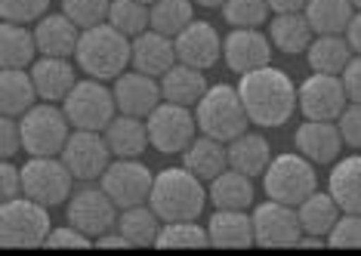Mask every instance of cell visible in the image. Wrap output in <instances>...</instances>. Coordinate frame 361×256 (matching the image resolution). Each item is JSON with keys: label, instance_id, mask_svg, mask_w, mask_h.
Masks as SVG:
<instances>
[{"label": "cell", "instance_id": "1", "mask_svg": "<svg viewBox=\"0 0 361 256\" xmlns=\"http://www.w3.org/2000/svg\"><path fill=\"white\" fill-rule=\"evenodd\" d=\"M238 93H241L250 123L266 130L284 127L293 118V111H300V87H293V80L275 65L241 74Z\"/></svg>", "mask_w": 361, "mask_h": 256}, {"label": "cell", "instance_id": "2", "mask_svg": "<svg viewBox=\"0 0 361 256\" xmlns=\"http://www.w3.org/2000/svg\"><path fill=\"white\" fill-rule=\"evenodd\" d=\"M75 59L87 78L118 80L121 74L127 71V65L133 62V40L127 35H121L114 25L102 22V25H96V28L80 31V44H78Z\"/></svg>", "mask_w": 361, "mask_h": 256}, {"label": "cell", "instance_id": "3", "mask_svg": "<svg viewBox=\"0 0 361 256\" xmlns=\"http://www.w3.org/2000/svg\"><path fill=\"white\" fill-rule=\"evenodd\" d=\"M207 188L204 179H198L185 167H167L154 176L152 185V210L164 222H179V219H198L207 204Z\"/></svg>", "mask_w": 361, "mask_h": 256}, {"label": "cell", "instance_id": "4", "mask_svg": "<svg viewBox=\"0 0 361 256\" xmlns=\"http://www.w3.org/2000/svg\"><path fill=\"white\" fill-rule=\"evenodd\" d=\"M195 118H198V130L204 136H213L226 145L241 133H247L250 127L241 93H238V87L228 84H213L201 102L195 105Z\"/></svg>", "mask_w": 361, "mask_h": 256}, {"label": "cell", "instance_id": "5", "mask_svg": "<svg viewBox=\"0 0 361 256\" xmlns=\"http://www.w3.org/2000/svg\"><path fill=\"white\" fill-rule=\"evenodd\" d=\"M50 207L19 195L0 204V244L10 250H35L50 238Z\"/></svg>", "mask_w": 361, "mask_h": 256}, {"label": "cell", "instance_id": "6", "mask_svg": "<svg viewBox=\"0 0 361 256\" xmlns=\"http://www.w3.org/2000/svg\"><path fill=\"white\" fill-rule=\"evenodd\" d=\"M262 188H266V197H272V201L300 207L312 192H318L315 164L302 158L300 152L275 154L272 164L262 173Z\"/></svg>", "mask_w": 361, "mask_h": 256}, {"label": "cell", "instance_id": "7", "mask_svg": "<svg viewBox=\"0 0 361 256\" xmlns=\"http://www.w3.org/2000/svg\"><path fill=\"white\" fill-rule=\"evenodd\" d=\"M19 127H22V145H25L31 158H56V154H62L71 130H75L65 109H56V102H40L35 109H28L19 118Z\"/></svg>", "mask_w": 361, "mask_h": 256}, {"label": "cell", "instance_id": "8", "mask_svg": "<svg viewBox=\"0 0 361 256\" xmlns=\"http://www.w3.org/2000/svg\"><path fill=\"white\" fill-rule=\"evenodd\" d=\"M62 109L75 130H96V133H102L114 121V114H118V102H114V90L105 87V80L87 78V80H78L75 90L65 96Z\"/></svg>", "mask_w": 361, "mask_h": 256}, {"label": "cell", "instance_id": "9", "mask_svg": "<svg viewBox=\"0 0 361 256\" xmlns=\"http://www.w3.org/2000/svg\"><path fill=\"white\" fill-rule=\"evenodd\" d=\"M71 183L75 176L59 154L56 158H28V164L22 167V195H28L31 201L44 204V207L68 204Z\"/></svg>", "mask_w": 361, "mask_h": 256}, {"label": "cell", "instance_id": "10", "mask_svg": "<svg viewBox=\"0 0 361 256\" xmlns=\"http://www.w3.org/2000/svg\"><path fill=\"white\" fill-rule=\"evenodd\" d=\"M149 139H152V148H158L161 154H183L188 145H192L195 133L198 130V118H195L192 109L185 105H176V102H161L149 118Z\"/></svg>", "mask_w": 361, "mask_h": 256}, {"label": "cell", "instance_id": "11", "mask_svg": "<svg viewBox=\"0 0 361 256\" xmlns=\"http://www.w3.org/2000/svg\"><path fill=\"white\" fill-rule=\"evenodd\" d=\"M121 207L109 197V192L99 185H84L78 192H71L68 197V207H65V217L75 228H80L84 235H90L96 241L99 235L118 228V213Z\"/></svg>", "mask_w": 361, "mask_h": 256}, {"label": "cell", "instance_id": "12", "mask_svg": "<svg viewBox=\"0 0 361 256\" xmlns=\"http://www.w3.org/2000/svg\"><path fill=\"white\" fill-rule=\"evenodd\" d=\"M99 185L109 192V197L121 210H127V207H136V204H149L154 173L139 158H114L109 164V170L102 173Z\"/></svg>", "mask_w": 361, "mask_h": 256}, {"label": "cell", "instance_id": "13", "mask_svg": "<svg viewBox=\"0 0 361 256\" xmlns=\"http://www.w3.org/2000/svg\"><path fill=\"white\" fill-rule=\"evenodd\" d=\"M59 158L65 161V167L71 170V176L78 183H96L109 170L114 154L102 133H96V130H71Z\"/></svg>", "mask_w": 361, "mask_h": 256}, {"label": "cell", "instance_id": "14", "mask_svg": "<svg viewBox=\"0 0 361 256\" xmlns=\"http://www.w3.org/2000/svg\"><path fill=\"white\" fill-rule=\"evenodd\" d=\"M253 238L259 247L269 250H284V247H297L302 238V226H300V213L290 204L272 201L253 207Z\"/></svg>", "mask_w": 361, "mask_h": 256}, {"label": "cell", "instance_id": "15", "mask_svg": "<svg viewBox=\"0 0 361 256\" xmlns=\"http://www.w3.org/2000/svg\"><path fill=\"white\" fill-rule=\"evenodd\" d=\"M346 105L349 96L340 74L312 71L300 84V111L306 121H336Z\"/></svg>", "mask_w": 361, "mask_h": 256}, {"label": "cell", "instance_id": "16", "mask_svg": "<svg viewBox=\"0 0 361 256\" xmlns=\"http://www.w3.org/2000/svg\"><path fill=\"white\" fill-rule=\"evenodd\" d=\"M272 37L259 28H232L223 37V59L235 74H250L272 65Z\"/></svg>", "mask_w": 361, "mask_h": 256}, {"label": "cell", "instance_id": "17", "mask_svg": "<svg viewBox=\"0 0 361 256\" xmlns=\"http://www.w3.org/2000/svg\"><path fill=\"white\" fill-rule=\"evenodd\" d=\"M114 102L121 114H133V118H149V114L164 102L161 80L142 71H124L114 80Z\"/></svg>", "mask_w": 361, "mask_h": 256}, {"label": "cell", "instance_id": "18", "mask_svg": "<svg viewBox=\"0 0 361 256\" xmlns=\"http://www.w3.org/2000/svg\"><path fill=\"white\" fill-rule=\"evenodd\" d=\"M173 44H176L179 62L192 65V68H201V71L213 68V65L219 62V56H223V40H219L216 28L204 19H195L185 31H179L173 37Z\"/></svg>", "mask_w": 361, "mask_h": 256}, {"label": "cell", "instance_id": "19", "mask_svg": "<svg viewBox=\"0 0 361 256\" xmlns=\"http://www.w3.org/2000/svg\"><path fill=\"white\" fill-rule=\"evenodd\" d=\"M293 145L315 167H324V164H336V158H340L343 136L336 121H306L293 133Z\"/></svg>", "mask_w": 361, "mask_h": 256}, {"label": "cell", "instance_id": "20", "mask_svg": "<svg viewBox=\"0 0 361 256\" xmlns=\"http://www.w3.org/2000/svg\"><path fill=\"white\" fill-rule=\"evenodd\" d=\"M179 62L176 56V44L173 37L161 35V31H142L139 37H133V68L142 74H152V78H164L173 65Z\"/></svg>", "mask_w": 361, "mask_h": 256}, {"label": "cell", "instance_id": "21", "mask_svg": "<svg viewBox=\"0 0 361 256\" xmlns=\"http://www.w3.org/2000/svg\"><path fill=\"white\" fill-rule=\"evenodd\" d=\"M35 37H37L40 56L71 59L80 44V28L65 13H47L44 19H37V25H35Z\"/></svg>", "mask_w": 361, "mask_h": 256}, {"label": "cell", "instance_id": "22", "mask_svg": "<svg viewBox=\"0 0 361 256\" xmlns=\"http://www.w3.org/2000/svg\"><path fill=\"white\" fill-rule=\"evenodd\" d=\"M210 247L219 250H247L250 244H257L253 238V217L247 210H216L207 222Z\"/></svg>", "mask_w": 361, "mask_h": 256}, {"label": "cell", "instance_id": "23", "mask_svg": "<svg viewBox=\"0 0 361 256\" xmlns=\"http://www.w3.org/2000/svg\"><path fill=\"white\" fill-rule=\"evenodd\" d=\"M31 78H35L37 96L44 99V102H65V96L78 84L75 65L68 59H59V56H40V59L31 65Z\"/></svg>", "mask_w": 361, "mask_h": 256}, {"label": "cell", "instance_id": "24", "mask_svg": "<svg viewBox=\"0 0 361 256\" xmlns=\"http://www.w3.org/2000/svg\"><path fill=\"white\" fill-rule=\"evenodd\" d=\"M105 142H109L114 158H139L145 148L152 145L149 139V123L145 118H133V114H114V121L102 130Z\"/></svg>", "mask_w": 361, "mask_h": 256}, {"label": "cell", "instance_id": "25", "mask_svg": "<svg viewBox=\"0 0 361 256\" xmlns=\"http://www.w3.org/2000/svg\"><path fill=\"white\" fill-rule=\"evenodd\" d=\"M161 80V93H164V102H176V105H185V109H195V105L204 99V93L210 90L207 78H204L201 68H192L185 62H176Z\"/></svg>", "mask_w": 361, "mask_h": 256}, {"label": "cell", "instance_id": "26", "mask_svg": "<svg viewBox=\"0 0 361 256\" xmlns=\"http://www.w3.org/2000/svg\"><path fill=\"white\" fill-rule=\"evenodd\" d=\"M183 167L192 170L204 183H210V179H216L223 170H228V145L213 136H204V133L195 136L192 145L183 152Z\"/></svg>", "mask_w": 361, "mask_h": 256}, {"label": "cell", "instance_id": "27", "mask_svg": "<svg viewBox=\"0 0 361 256\" xmlns=\"http://www.w3.org/2000/svg\"><path fill=\"white\" fill-rule=\"evenodd\" d=\"M269 37H272V47L278 53L300 56L315 40V31H312L306 13H275L269 22Z\"/></svg>", "mask_w": 361, "mask_h": 256}, {"label": "cell", "instance_id": "28", "mask_svg": "<svg viewBox=\"0 0 361 256\" xmlns=\"http://www.w3.org/2000/svg\"><path fill=\"white\" fill-rule=\"evenodd\" d=\"M272 145H269L266 136L259 133H241L238 139H232L228 142V167L244 173V176H262L266 173V167L272 164Z\"/></svg>", "mask_w": 361, "mask_h": 256}, {"label": "cell", "instance_id": "29", "mask_svg": "<svg viewBox=\"0 0 361 256\" xmlns=\"http://www.w3.org/2000/svg\"><path fill=\"white\" fill-rule=\"evenodd\" d=\"M327 192L334 195L343 213H361V154H349L334 164Z\"/></svg>", "mask_w": 361, "mask_h": 256}, {"label": "cell", "instance_id": "30", "mask_svg": "<svg viewBox=\"0 0 361 256\" xmlns=\"http://www.w3.org/2000/svg\"><path fill=\"white\" fill-rule=\"evenodd\" d=\"M355 59L346 35H315L306 49V62L318 74H343L346 65Z\"/></svg>", "mask_w": 361, "mask_h": 256}, {"label": "cell", "instance_id": "31", "mask_svg": "<svg viewBox=\"0 0 361 256\" xmlns=\"http://www.w3.org/2000/svg\"><path fill=\"white\" fill-rule=\"evenodd\" d=\"M37 87L31 71L25 68H4L0 71V111L10 118H22L28 109H35Z\"/></svg>", "mask_w": 361, "mask_h": 256}, {"label": "cell", "instance_id": "32", "mask_svg": "<svg viewBox=\"0 0 361 256\" xmlns=\"http://www.w3.org/2000/svg\"><path fill=\"white\" fill-rule=\"evenodd\" d=\"M210 204L216 210H247L253 207V179L238 170H223L216 179H210Z\"/></svg>", "mask_w": 361, "mask_h": 256}, {"label": "cell", "instance_id": "33", "mask_svg": "<svg viewBox=\"0 0 361 256\" xmlns=\"http://www.w3.org/2000/svg\"><path fill=\"white\" fill-rule=\"evenodd\" d=\"M37 37L19 22L0 25V65L4 68H28L37 62Z\"/></svg>", "mask_w": 361, "mask_h": 256}, {"label": "cell", "instance_id": "34", "mask_svg": "<svg viewBox=\"0 0 361 256\" xmlns=\"http://www.w3.org/2000/svg\"><path fill=\"white\" fill-rule=\"evenodd\" d=\"M164 219L152 210V204H136V207L121 210L118 232L127 238L133 247H158Z\"/></svg>", "mask_w": 361, "mask_h": 256}, {"label": "cell", "instance_id": "35", "mask_svg": "<svg viewBox=\"0 0 361 256\" xmlns=\"http://www.w3.org/2000/svg\"><path fill=\"white\" fill-rule=\"evenodd\" d=\"M297 213H300L302 235H318V238L331 235V228L336 226V219L343 217L340 204L334 201L331 192H312L306 201L297 207Z\"/></svg>", "mask_w": 361, "mask_h": 256}, {"label": "cell", "instance_id": "36", "mask_svg": "<svg viewBox=\"0 0 361 256\" xmlns=\"http://www.w3.org/2000/svg\"><path fill=\"white\" fill-rule=\"evenodd\" d=\"M302 13L315 35H346L355 6L352 0H309Z\"/></svg>", "mask_w": 361, "mask_h": 256}, {"label": "cell", "instance_id": "37", "mask_svg": "<svg viewBox=\"0 0 361 256\" xmlns=\"http://www.w3.org/2000/svg\"><path fill=\"white\" fill-rule=\"evenodd\" d=\"M195 22V0H154L152 4V28L167 37H176Z\"/></svg>", "mask_w": 361, "mask_h": 256}, {"label": "cell", "instance_id": "38", "mask_svg": "<svg viewBox=\"0 0 361 256\" xmlns=\"http://www.w3.org/2000/svg\"><path fill=\"white\" fill-rule=\"evenodd\" d=\"M158 247L161 250H204V247H210V235L207 228L198 226V219L164 222Z\"/></svg>", "mask_w": 361, "mask_h": 256}, {"label": "cell", "instance_id": "39", "mask_svg": "<svg viewBox=\"0 0 361 256\" xmlns=\"http://www.w3.org/2000/svg\"><path fill=\"white\" fill-rule=\"evenodd\" d=\"M109 25H114L121 35L133 40L152 28V6L142 4V0H111Z\"/></svg>", "mask_w": 361, "mask_h": 256}, {"label": "cell", "instance_id": "40", "mask_svg": "<svg viewBox=\"0 0 361 256\" xmlns=\"http://www.w3.org/2000/svg\"><path fill=\"white\" fill-rule=\"evenodd\" d=\"M269 0H226L223 4V19L232 28H259L269 22Z\"/></svg>", "mask_w": 361, "mask_h": 256}, {"label": "cell", "instance_id": "41", "mask_svg": "<svg viewBox=\"0 0 361 256\" xmlns=\"http://www.w3.org/2000/svg\"><path fill=\"white\" fill-rule=\"evenodd\" d=\"M109 10H111V0H62V13L68 16L80 31L109 22Z\"/></svg>", "mask_w": 361, "mask_h": 256}, {"label": "cell", "instance_id": "42", "mask_svg": "<svg viewBox=\"0 0 361 256\" xmlns=\"http://www.w3.org/2000/svg\"><path fill=\"white\" fill-rule=\"evenodd\" d=\"M334 250H361V213H343L327 235Z\"/></svg>", "mask_w": 361, "mask_h": 256}, {"label": "cell", "instance_id": "43", "mask_svg": "<svg viewBox=\"0 0 361 256\" xmlns=\"http://www.w3.org/2000/svg\"><path fill=\"white\" fill-rule=\"evenodd\" d=\"M47 10H50V0H0V16H4V22L28 25V22L44 19Z\"/></svg>", "mask_w": 361, "mask_h": 256}, {"label": "cell", "instance_id": "44", "mask_svg": "<svg viewBox=\"0 0 361 256\" xmlns=\"http://www.w3.org/2000/svg\"><path fill=\"white\" fill-rule=\"evenodd\" d=\"M96 241L90 235H84L80 228H75L68 222L65 228H53L50 232V238H47V247L50 250H90Z\"/></svg>", "mask_w": 361, "mask_h": 256}, {"label": "cell", "instance_id": "45", "mask_svg": "<svg viewBox=\"0 0 361 256\" xmlns=\"http://www.w3.org/2000/svg\"><path fill=\"white\" fill-rule=\"evenodd\" d=\"M336 127H340L343 142L361 152V102H349L340 118H336Z\"/></svg>", "mask_w": 361, "mask_h": 256}, {"label": "cell", "instance_id": "46", "mask_svg": "<svg viewBox=\"0 0 361 256\" xmlns=\"http://www.w3.org/2000/svg\"><path fill=\"white\" fill-rule=\"evenodd\" d=\"M19 152H25V145H22L19 118H10V114H4V121H0V154H4V161H10Z\"/></svg>", "mask_w": 361, "mask_h": 256}, {"label": "cell", "instance_id": "47", "mask_svg": "<svg viewBox=\"0 0 361 256\" xmlns=\"http://www.w3.org/2000/svg\"><path fill=\"white\" fill-rule=\"evenodd\" d=\"M22 195V170L13 161H4L0 167V201H13Z\"/></svg>", "mask_w": 361, "mask_h": 256}, {"label": "cell", "instance_id": "48", "mask_svg": "<svg viewBox=\"0 0 361 256\" xmlns=\"http://www.w3.org/2000/svg\"><path fill=\"white\" fill-rule=\"evenodd\" d=\"M340 78H343V87H346L349 102H361V56H355V59L346 65V71H343Z\"/></svg>", "mask_w": 361, "mask_h": 256}, {"label": "cell", "instance_id": "49", "mask_svg": "<svg viewBox=\"0 0 361 256\" xmlns=\"http://www.w3.org/2000/svg\"><path fill=\"white\" fill-rule=\"evenodd\" d=\"M96 247H102V250H130L133 244H130L121 232H105V235L96 238Z\"/></svg>", "mask_w": 361, "mask_h": 256}, {"label": "cell", "instance_id": "50", "mask_svg": "<svg viewBox=\"0 0 361 256\" xmlns=\"http://www.w3.org/2000/svg\"><path fill=\"white\" fill-rule=\"evenodd\" d=\"M346 40H349L352 53L361 56V10H355V16H352V22L346 28Z\"/></svg>", "mask_w": 361, "mask_h": 256}, {"label": "cell", "instance_id": "51", "mask_svg": "<svg viewBox=\"0 0 361 256\" xmlns=\"http://www.w3.org/2000/svg\"><path fill=\"white\" fill-rule=\"evenodd\" d=\"M309 0H269L272 13H302Z\"/></svg>", "mask_w": 361, "mask_h": 256}, {"label": "cell", "instance_id": "52", "mask_svg": "<svg viewBox=\"0 0 361 256\" xmlns=\"http://www.w3.org/2000/svg\"><path fill=\"white\" fill-rule=\"evenodd\" d=\"M198 6H204V10H223L226 0H195Z\"/></svg>", "mask_w": 361, "mask_h": 256}, {"label": "cell", "instance_id": "53", "mask_svg": "<svg viewBox=\"0 0 361 256\" xmlns=\"http://www.w3.org/2000/svg\"><path fill=\"white\" fill-rule=\"evenodd\" d=\"M352 6H355V10H361V0H352Z\"/></svg>", "mask_w": 361, "mask_h": 256}, {"label": "cell", "instance_id": "54", "mask_svg": "<svg viewBox=\"0 0 361 256\" xmlns=\"http://www.w3.org/2000/svg\"><path fill=\"white\" fill-rule=\"evenodd\" d=\"M142 4H149V6H152V4H154V0H142Z\"/></svg>", "mask_w": 361, "mask_h": 256}]
</instances>
